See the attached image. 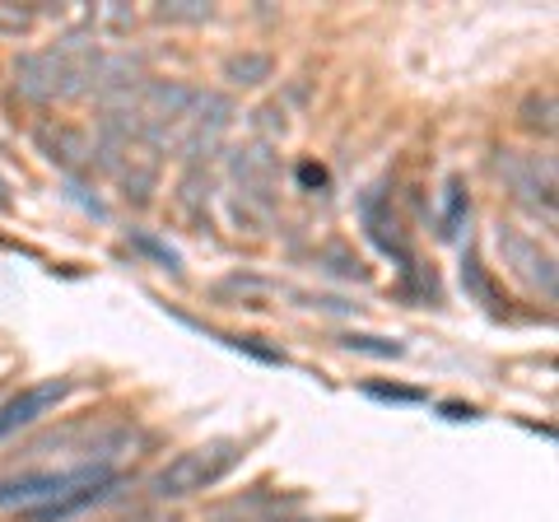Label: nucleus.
<instances>
[{
    "instance_id": "dca6fc26",
    "label": "nucleus",
    "mask_w": 559,
    "mask_h": 522,
    "mask_svg": "<svg viewBox=\"0 0 559 522\" xmlns=\"http://www.w3.org/2000/svg\"><path fill=\"white\" fill-rule=\"evenodd\" d=\"M466 211V197H462V182H448V215H443V234H457V220Z\"/></svg>"
},
{
    "instance_id": "1a4fd4ad",
    "label": "nucleus",
    "mask_w": 559,
    "mask_h": 522,
    "mask_svg": "<svg viewBox=\"0 0 559 522\" xmlns=\"http://www.w3.org/2000/svg\"><path fill=\"white\" fill-rule=\"evenodd\" d=\"M38 145L47 150V159L51 164H61V168H80V164H90L94 159V141L84 131L75 127H66V121H57V127H38Z\"/></svg>"
},
{
    "instance_id": "4468645a",
    "label": "nucleus",
    "mask_w": 559,
    "mask_h": 522,
    "mask_svg": "<svg viewBox=\"0 0 559 522\" xmlns=\"http://www.w3.org/2000/svg\"><path fill=\"white\" fill-rule=\"evenodd\" d=\"M341 345L345 351H359V355H378V359H401L406 355L396 341H382V336H345Z\"/></svg>"
},
{
    "instance_id": "0eeeda50",
    "label": "nucleus",
    "mask_w": 559,
    "mask_h": 522,
    "mask_svg": "<svg viewBox=\"0 0 559 522\" xmlns=\"http://www.w3.org/2000/svg\"><path fill=\"white\" fill-rule=\"evenodd\" d=\"M70 392H75V382H70V378H47V382H33V388H24L20 396H10V402L0 406V443H5L10 434L28 429L33 420H43V415L51 406H61Z\"/></svg>"
},
{
    "instance_id": "f3484780",
    "label": "nucleus",
    "mask_w": 559,
    "mask_h": 522,
    "mask_svg": "<svg viewBox=\"0 0 559 522\" xmlns=\"http://www.w3.org/2000/svg\"><path fill=\"white\" fill-rule=\"evenodd\" d=\"M33 24V10H0V28H10V33H20Z\"/></svg>"
},
{
    "instance_id": "412c9836",
    "label": "nucleus",
    "mask_w": 559,
    "mask_h": 522,
    "mask_svg": "<svg viewBox=\"0 0 559 522\" xmlns=\"http://www.w3.org/2000/svg\"><path fill=\"white\" fill-rule=\"evenodd\" d=\"M452 420H476V406H443Z\"/></svg>"
},
{
    "instance_id": "6ab92c4d",
    "label": "nucleus",
    "mask_w": 559,
    "mask_h": 522,
    "mask_svg": "<svg viewBox=\"0 0 559 522\" xmlns=\"http://www.w3.org/2000/svg\"><path fill=\"white\" fill-rule=\"evenodd\" d=\"M299 182H304V187H326V168L304 164V168H299Z\"/></svg>"
},
{
    "instance_id": "6e6552de",
    "label": "nucleus",
    "mask_w": 559,
    "mask_h": 522,
    "mask_svg": "<svg viewBox=\"0 0 559 522\" xmlns=\"http://www.w3.org/2000/svg\"><path fill=\"white\" fill-rule=\"evenodd\" d=\"M121 481L117 472L108 476V481H94V485H80V490H70V495H61V499H51V503H43V509H28V513H20L24 522H70V518H80L84 509H98V503H108L117 490H121Z\"/></svg>"
},
{
    "instance_id": "423d86ee",
    "label": "nucleus",
    "mask_w": 559,
    "mask_h": 522,
    "mask_svg": "<svg viewBox=\"0 0 559 522\" xmlns=\"http://www.w3.org/2000/svg\"><path fill=\"white\" fill-rule=\"evenodd\" d=\"M499 252H503V266H509L522 285L536 289L546 304H555V257L540 252L536 238H527V234H518V229L503 224L499 229Z\"/></svg>"
},
{
    "instance_id": "ddd939ff",
    "label": "nucleus",
    "mask_w": 559,
    "mask_h": 522,
    "mask_svg": "<svg viewBox=\"0 0 559 522\" xmlns=\"http://www.w3.org/2000/svg\"><path fill=\"white\" fill-rule=\"evenodd\" d=\"M462 285L476 294L485 308H495V312H499V289H495V281L485 275V266H480V257H476V252H466V261H462Z\"/></svg>"
},
{
    "instance_id": "9d476101",
    "label": "nucleus",
    "mask_w": 559,
    "mask_h": 522,
    "mask_svg": "<svg viewBox=\"0 0 559 522\" xmlns=\"http://www.w3.org/2000/svg\"><path fill=\"white\" fill-rule=\"evenodd\" d=\"M364 229H369V238L378 242L388 257L396 261H411V248H406V234H401V224L382 211V201L378 197H364Z\"/></svg>"
},
{
    "instance_id": "9b49d317",
    "label": "nucleus",
    "mask_w": 559,
    "mask_h": 522,
    "mask_svg": "<svg viewBox=\"0 0 559 522\" xmlns=\"http://www.w3.org/2000/svg\"><path fill=\"white\" fill-rule=\"evenodd\" d=\"M555 112H559L555 90H532L527 98H522L518 121H522V127H527L532 135H546V141H550V135H555V127H559V121H555Z\"/></svg>"
},
{
    "instance_id": "2eb2a0df",
    "label": "nucleus",
    "mask_w": 559,
    "mask_h": 522,
    "mask_svg": "<svg viewBox=\"0 0 559 522\" xmlns=\"http://www.w3.org/2000/svg\"><path fill=\"white\" fill-rule=\"evenodd\" d=\"M159 20L201 24V20H210V5H201V0H168V5H159Z\"/></svg>"
},
{
    "instance_id": "7ed1b4c3",
    "label": "nucleus",
    "mask_w": 559,
    "mask_h": 522,
    "mask_svg": "<svg viewBox=\"0 0 559 522\" xmlns=\"http://www.w3.org/2000/svg\"><path fill=\"white\" fill-rule=\"evenodd\" d=\"M112 466L108 462H90V466H75V472H24V476H10L0 481V509H43V503L61 499L80 485H94V481H108Z\"/></svg>"
},
{
    "instance_id": "f03ea898",
    "label": "nucleus",
    "mask_w": 559,
    "mask_h": 522,
    "mask_svg": "<svg viewBox=\"0 0 559 522\" xmlns=\"http://www.w3.org/2000/svg\"><path fill=\"white\" fill-rule=\"evenodd\" d=\"M242 458V448L229 443V439H219V443H201V448H187L178 452L173 462H164L159 472H154L150 481V495L154 499H168V503H178V499H191V495H201L210 490L215 481H224V472Z\"/></svg>"
},
{
    "instance_id": "f257e3e1",
    "label": "nucleus",
    "mask_w": 559,
    "mask_h": 522,
    "mask_svg": "<svg viewBox=\"0 0 559 522\" xmlns=\"http://www.w3.org/2000/svg\"><path fill=\"white\" fill-rule=\"evenodd\" d=\"M98 71H103L98 51L70 38L51 51H28V57L14 61V84L33 103H57V98H75L84 90H98Z\"/></svg>"
},
{
    "instance_id": "4be33fe9",
    "label": "nucleus",
    "mask_w": 559,
    "mask_h": 522,
    "mask_svg": "<svg viewBox=\"0 0 559 522\" xmlns=\"http://www.w3.org/2000/svg\"><path fill=\"white\" fill-rule=\"evenodd\" d=\"M0 211H10V191H5V178H0Z\"/></svg>"
},
{
    "instance_id": "39448f33",
    "label": "nucleus",
    "mask_w": 559,
    "mask_h": 522,
    "mask_svg": "<svg viewBox=\"0 0 559 522\" xmlns=\"http://www.w3.org/2000/svg\"><path fill=\"white\" fill-rule=\"evenodd\" d=\"M234 182H238V220L271 224L275 211V154L266 145H248L234 154Z\"/></svg>"
},
{
    "instance_id": "a211bd4d",
    "label": "nucleus",
    "mask_w": 559,
    "mask_h": 522,
    "mask_svg": "<svg viewBox=\"0 0 559 522\" xmlns=\"http://www.w3.org/2000/svg\"><path fill=\"white\" fill-rule=\"evenodd\" d=\"M369 396H378V402H419V392L406 388H369Z\"/></svg>"
},
{
    "instance_id": "20e7f679",
    "label": "nucleus",
    "mask_w": 559,
    "mask_h": 522,
    "mask_svg": "<svg viewBox=\"0 0 559 522\" xmlns=\"http://www.w3.org/2000/svg\"><path fill=\"white\" fill-rule=\"evenodd\" d=\"M499 178L513 197L527 205V211L546 215V224H555V159L550 154H522V150H499Z\"/></svg>"
},
{
    "instance_id": "f8f14e48",
    "label": "nucleus",
    "mask_w": 559,
    "mask_h": 522,
    "mask_svg": "<svg viewBox=\"0 0 559 522\" xmlns=\"http://www.w3.org/2000/svg\"><path fill=\"white\" fill-rule=\"evenodd\" d=\"M224 80H234V84H261V80H271V57H261V51H248V57H229V61H224Z\"/></svg>"
},
{
    "instance_id": "aec40b11",
    "label": "nucleus",
    "mask_w": 559,
    "mask_h": 522,
    "mask_svg": "<svg viewBox=\"0 0 559 522\" xmlns=\"http://www.w3.org/2000/svg\"><path fill=\"white\" fill-rule=\"evenodd\" d=\"M234 522H304V518H271V513H242Z\"/></svg>"
}]
</instances>
